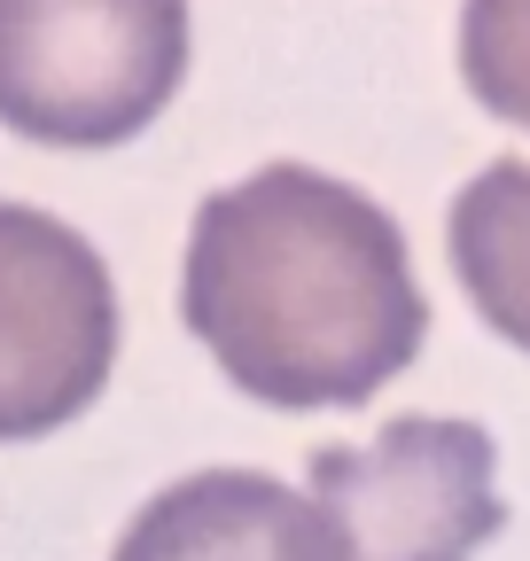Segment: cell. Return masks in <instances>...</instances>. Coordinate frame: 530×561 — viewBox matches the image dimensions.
<instances>
[{
    "label": "cell",
    "instance_id": "obj_1",
    "mask_svg": "<svg viewBox=\"0 0 530 561\" xmlns=\"http://www.w3.org/2000/svg\"><path fill=\"white\" fill-rule=\"evenodd\" d=\"M180 312L234 390L281 413L367 405L429 335L406 227L289 157L195 203Z\"/></svg>",
    "mask_w": 530,
    "mask_h": 561
},
{
    "label": "cell",
    "instance_id": "obj_2",
    "mask_svg": "<svg viewBox=\"0 0 530 561\" xmlns=\"http://www.w3.org/2000/svg\"><path fill=\"white\" fill-rule=\"evenodd\" d=\"M187 79V0H0V125L117 149Z\"/></svg>",
    "mask_w": 530,
    "mask_h": 561
},
{
    "label": "cell",
    "instance_id": "obj_3",
    "mask_svg": "<svg viewBox=\"0 0 530 561\" xmlns=\"http://www.w3.org/2000/svg\"><path fill=\"white\" fill-rule=\"evenodd\" d=\"M304 483L336 561H476L507 530L499 445L452 413H398L375 445H320Z\"/></svg>",
    "mask_w": 530,
    "mask_h": 561
},
{
    "label": "cell",
    "instance_id": "obj_4",
    "mask_svg": "<svg viewBox=\"0 0 530 561\" xmlns=\"http://www.w3.org/2000/svg\"><path fill=\"white\" fill-rule=\"evenodd\" d=\"M117 367V280L39 203L0 195V445L79 421Z\"/></svg>",
    "mask_w": 530,
    "mask_h": 561
},
{
    "label": "cell",
    "instance_id": "obj_5",
    "mask_svg": "<svg viewBox=\"0 0 530 561\" xmlns=\"http://www.w3.org/2000/svg\"><path fill=\"white\" fill-rule=\"evenodd\" d=\"M110 561H336L312 500L265 468H195L149 491Z\"/></svg>",
    "mask_w": 530,
    "mask_h": 561
},
{
    "label": "cell",
    "instance_id": "obj_6",
    "mask_svg": "<svg viewBox=\"0 0 530 561\" xmlns=\"http://www.w3.org/2000/svg\"><path fill=\"white\" fill-rule=\"evenodd\" d=\"M445 250L484 328L530 351V164L522 157H492L452 195Z\"/></svg>",
    "mask_w": 530,
    "mask_h": 561
},
{
    "label": "cell",
    "instance_id": "obj_7",
    "mask_svg": "<svg viewBox=\"0 0 530 561\" xmlns=\"http://www.w3.org/2000/svg\"><path fill=\"white\" fill-rule=\"evenodd\" d=\"M460 79L499 125L530 133V0H460Z\"/></svg>",
    "mask_w": 530,
    "mask_h": 561
}]
</instances>
